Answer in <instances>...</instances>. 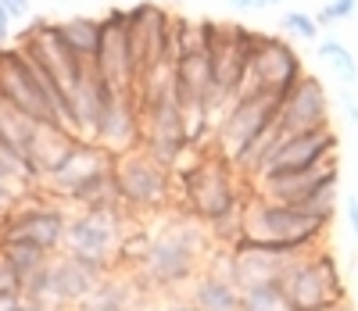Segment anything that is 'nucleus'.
Returning a JSON list of instances; mask_svg holds the SVG:
<instances>
[{
    "label": "nucleus",
    "mask_w": 358,
    "mask_h": 311,
    "mask_svg": "<svg viewBox=\"0 0 358 311\" xmlns=\"http://www.w3.org/2000/svg\"><path fill=\"white\" fill-rule=\"evenodd\" d=\"M208 251H212V236L208 226L194 222L187 211H179L169 226H162L151 240V251L143 258V268L136 272L147 290L158 294H176L190 287L194 279L208 265Z\"/></svg>",
    "instance_id": "f257e3e1"
},
{
    "label": "nucleus",
    "mask_w": 358,
    "mask_h": 311,
    "mask_svg": "<svg viewBox=\"0 0 358 311\" xmlns=\"http://www.w3.org/2000/svg\"><path fill=\"white\" fill-rule=\"evenodd\" d=\"M330 219H322L305 208H287L265 197H251L244 208V236L262 243L265 251L283 254V258H301L308 251H319L326 233H330Z\"/></svg>",
    "instance_id": "f03ea898"
},
{
    "label": "nucleus",
    "mask_w": 358,
    "mask_h": 311,
    "mask_svg": "<svg viewBox=\"0 0 358 311\" xmlns=\"http://www.w3.org/2000/svg\"><path fill=\"white\" fill-rule=\"evenodd\" d=\"M280 122V101L265 97V93H244L236 97L215 129V154L226 158L233 168H241L248 161V154L255 150V143Z\"/></svg>",
    "instance_id": "7ed1b4c3"
},
{
    "label": "nucleus",
    "mask_w": 358,
    "mask_h": 311,
    "mask_svg": "<svg viewBox=\"0 0 358 311\" xmlns=\"http://www.w3.org/2000/svg\"><path fill=\"white\" fill-rule=\"evenodd\" d=\"M115 186H118L122 208L133 222L143 219V215L169 211V204H172V172L162 168L143 147H136L129 154H118Z\"/></svg>",
    "instance_id": "20e7f679"
},
{
    "label": "nucleus",
    "mask_w": 358,
    "mask_h": 311,
    "mask_svg": "<svg viewBox=\"0 0 358 311\" xmlns=\"http://www.w3.org/2000/svg\"><path fill=\"white\" fill-rule=\"evenodd\" d=\"M283 290L294 311H315L326 304H348V287L341 275V261L330 247H319L294 258L283 272Z\"/></svg>",
    "instance_id": "39448f33"
},
{
    "label": "nucleus",
    "mask_w": 358,
    "mask_h": 311,
    "mask_svg": "<svg viewBox=\"0 0 358 311\" xmlns=\"http://www.w3.org/2000/svg\"><path fill=\"white\" fill-rule=\"evenodd\" d=\"M133 219L126 211H72L65 233V254L90 261L104 272H118V247L126 240Z\"/></svg>",
    "instance_id": "423d86ee"
},
{
    "label": "nucleus",
    "mask_w": 358,
    "mask_h": 311,
    "mask_svg": "<svg viewBox=\"0 0 358 311\" xmlns=\"http://www.w3.org/2000/svg\"><path fill=\"white\" fill-rule=\"evenodd\" d=\"M337 182H341V165L326 161L319 168L308 172H290V175H276V179H258L255 194L265 201H276L287 208H305L315 211L322 219H337Z\"/></svg>",
    "instance_id": "0eeeda50"
},
{
    "label": "nucleus",
    "mask_w": 358,
    "mask_h": 311,
    "mask_svg": "<svg viewBox=\"0 0 358 311\" xmlns=\"http://www.w3.org/2000/svg\"><path fill=\"white\" fill-rule=\"evenodd\" d=\"M69 208L62 201H43V197H22L4 219H0V243L18 240L33 243L47 254L65 251V233H69Z\"/></svg>",
    "instance_id": "6e6552de"
},
{
    "label": "nucleus",
    "mask_w": 358,
    "mask_h": 311,
    "mask_svg": "<svg viewBox=\"0 0 358 311\" xmlns=\"http://www.w3.org/2000/svg\"><path fill=\"white\" fill-rule=\"evenodd\" d=\"M305 75H308L305 61H301V54L287 43V36L268 33V36H265V47H262V54H258V61H255V68H251L248 79H244L241 97H244V93H265V97L283 101Z\"/></svg>",
    "instance_id": "1a4fd4ad"
},
{
    "label": "nucleus",
    "mask_w": 358,
    "mask_h": 311,
    "mask_svg": "<svg viewBox=\"0 0 358 311\" xmlns=\"http://www.w3.org/2000/svg\"><path fill=\"white\" fill-rule=\"evenodd\" d=\"M341 154V140L330 129H312V133H287L280 150L273 154V161L265 165V172L258 179H276V175H290V172H308V168H319L326 161H337ZM255 179V182H258ZM251 182V186H255Z\"/></svg>",
    "instance_id": "9d476101"
},
{
    "label": "nucleus",
    "mask_w": 358,
    "mask_h": 311,
    "mask_svg": "<svg viewBox=\"0 0 358 311\" xmlns=\"http://www.w3.org/2000/svg\"><path fill=\"white\" fill-rule=\"evenodd\" d=\"M94 68L111 89L133 97L136 72H133L129 36H126V8H111L101 18V47H97V57H94Z\"/></svg>",
    "instance_id": "9b49d317"
},
{
    "label": "nucleus",
    "mask_w": 358,
    "mask_h": 311,
    "mask_svg": "<svg viewBox=\"0 0 358 311\" xmlns=\"http://www.w3.org/2000/svg\"><path fill=\"white\" fill-rule=\"evenodd\" d=\"M140 147L169 172L183 161V154L190 150V136H187V115L179 108V101H169L158 111L143 115V143Z\"/></svg>",
    "instance_id": "f8f14e48"
},
{
    "label": "nucleus",
    "mask_w": 358,
    "mask_h": 311,
    "mask_svg": "<svg viewBox=\"0 0 358 311\" xmlns=\"http://www.w3.org/2000/svg\"><path fill=\"white\" fill-rule=\"evenodd\" d=\"M115 161H118V154L104 150L101 143H94V140H76L72 150L62 158V165H57V168L43 179V190H50L54 197H62V204H65L72 190H79L86 179H94V175L115 168Z\"/></svg>",
    "instance_id": "ddd939ff"
},
{
    "label": "nucleus",
    "mask_w": 358,
    "mask_h": 311,
    "mask_svg": "<svg viewBox=\"0 0 358 311\" xmlns=\"http://www.w3.org/2000/svg\"><path fill=\"white\" fill-rule=\"evenodd\" d=\"M94 143H101L111 154H129L143 143V118H140V108H136V101L129 97V93L115 89L104 101Z\"/></svg>",
    "instance_id": "4468645a"
},
{
    "label": "nucleus",
    "mask_w": 358,
    "mask_h": 311,
    "mask_svg": "<svg viewBox=\"0 0 358 311\" xmlns=\"http://www.w3.org/2000/svg\"><path fill=\"white\" fill-rule=\"evenodd\" d=\"M111 272L90 265V261H79L72 254H54L50 261V301H54V311L62 308H83L86 297L94 294Z\"/></svg>",
    "instance_id": "2eb2a0df"
},
{
    "label": "nucleus",
    "mask_w": 358,
    "mask_h": 311,
    "mask_svg": "<svg viewBox=\"0 0 358 311\" xmlns=\"http://www.w3.org/2000/svg\"><path fill=\"white\" fill-rule=\"evenodd\" d=\"M280 126L283 133L330 129V97H326V86L315 75H305L280 101Z\"/></svg>",
    "instance_id": "dca6fc26"
},
{
    "label": "nucleus",
    "mask_w": 358,
    "mask_h": 311,
    "mask_svg": "<svg viewBox=\"0 0 358 311\" xmlns=\"http://www.w3.org/2000/svg\"><path fill=\"white\" fill-rule=\"evenodd\" d=\"M187 301L197 311H241V287L219 268H204L187 287Z\"/></svg>",
    "instance_id": "f3484780"
},
{
    "label": "nucleus",
    "mask_w": 358,
    "mask_h": 311,
    "mask_svg": "<svg viewBox=\"0 0 358 311\" xmlns=\"http://www.w3.org/2000/svg\"><path fill=\"white\" fill-rule=\"evenodd\" d=\"M136 304H140V275L136 272H111L86 297V304L76 311H133Z\"/></svg>",
    "instance_id": "a211bd4d"
},
{
    "label": "nucleus",
    "mask_w": 358,
    "mask_h": 311,
    "mask_svg": "<svg viewBox=\"0 0 358 311\" xmlns=\"http://www.w3.org/2000/svg\"><path fill=\"white\" fill-rule=\"evenodd\" d=\"M57 33H62V40L86 61L97 57V47H101V18H69V22H57Z\"/></svg>",
    "instance_id": "6ab92c4d"
},
{
    "label": "nucleus",
    "mask_w": 358,
    "mask_h": 311,
    "mask_svg": "<svg viewBox=\"0 0 358 311\" xmlns=\"http://www.w3.org/2000/svg\"><path fill=\"white\" fill-rule=\"evenodd\" d=\"M315 54H319V61L326 68H330L337 79H341V86L344 89H351L355 82H358V61H355V54L341 43V40H334V36H322L319 43H315Z\"/></svg>",
    "instance_id": "aec40b11"
},
{
    "label": "nucleus",
    "mask_w": 358,
    "mask_h": 311,
    "mask_svg": "<svg viewBox=\"0 0 358 311\" xmlns=\"http://www.w3.org/2000/svg\"><path fill=\"white\" fill-rule=\"evenodd\" d=\"M0 254L8 258V265H11L15 275L22 279V287H25V279H33V275H36L40 268H47L50 258H54V254L40 251V247H33V243H18V240L0 243Z\"/></svg>",
    "instance_id": "412c9836"
},
{
    "label": "nucleus",
    "mask_w": 358,
    "mask_h": 311,
    "mask_svg": "<svg viewBox=\"0 0 358 311\" xmlns=\"http://www.w3.org/2000/svg\"><path fill=\"white\" fill-rule=\"evenodd\" d=\"M241 311H294L283 283H262L241 290Z\"/></svg>",
    "instance_id": "4be33fe9"
},
{
    "label": "nucleus",
    "mask_w": 358,
    "mask_h": 311,
    "mask_svg": "<svg viewBox=\"0 0 358 311\" xmlns=\"http://www.w3.org/2000/svg\"><path fill=\"white\" fill-rule=\"evenodd\" d=\"M280 29H283V36H290V40H305V43H319L322 40V29H319L315 15H308V11H287Z\"/></svg>",
    "instance_id": "5701e85b"
},
{
    "label": "nucleus",
    "mask_w": 358,
    "mask_h": 311,
    "mask_svg": "<svg viewBox=\"0 0 358 311\" xmlns=\"http://www.w3.org/2000/svg\"><path fill=\"white\" fill-rule=\"evenodd\" d=\"M355 11H358V0H330V4H322L315 11V22H319V29H330V25L351 18Z\"/></svg>",
    "instance_id": "b1692460"
},
{
    "label": "nucleus",
    "mask_w": 358,
    "mask_h": 311,
    "mask_svg": "<svg viewBox=\"0 0 358 311\" xmlns=\"http://www.w3.org/2000/svg\"><path fill=\"white\" fill-rule=\"evenodd\" d=\"M0 179H4V182H22V161L15 158L8 147H0Z\"/></svg>",
    "instance_id": "393cba45"
},
{
    "label": "nucleus",
    "mask_w": 358,
    "mask_h": 311,
    "mask_svg": "<svg viewBox=\"0 0 358 311\" xmlns=\"http://www.w3.org/2000/svg\"><path fill=\"white\" fill-rule=\"evenodd\" d=\"M0 294H22V279L15 275L4 254H0Z\"/></svg>",
    "instance_id": "a878e982"
},
{
    "label": "nucleus",
    "mask_w": 358,
    "mask_h": 311,
    "mask_svg": "<svg viewBox=\"0 0 358 311\" xmlns=\"http://www.w3.org/2000/svg\"><path fill=\"white\" fill-rule=\"evenodd\" d=\"M344 215H348V226H351V236L358 240V194H351L344 201Z\"/></svg>",
    "instance_id": "bb28decb"
},
{
    "label": "nucleus",
    "mask_w": 358,
    "mask_h": 311,
    "mask_svg": "<svg viewBox=\"0 0 358 311\" xmlns=\"http://www.w3.org/2000/svg\"><path fill=\"white\" fill-rule=\"evenodd\" d=\"M341 104H344V115L351 126H358V101H355V93L351 89H341Z\"/></svg>",
    "instance_id": "cd10ccee"
},
{
    "label": "nucleus",
    "mask_w": 358,
    "mask_h": 311,
    "mask_svg": "<svg viewBox=\"0 0 358 311\" xmlns=\"http://www.w3.org/2000/svg\"><path fill=\"white\" fill-rule=\"evenodd\" d=\"M0 8H4L11 18H22V15H29V0H0Z\"/></svg>",
    "instance_id": "c85d7f7f"
},
{
    "label": "nucleus",
    "mask_w": 358,
    "mask_h": 311,
    "mask_svg": "<svg viewBox=\"0 0 358 311\" xmlns=\"http://www.w3.org/2000/svg\"><path fill=\"white\" fill-rule=\"evenodd\" d=\"M25 297L22 294H0V311H22Z\"/></svg>",
    "instance_id": "c756f323"
},
{
    "label": "nucleus",
    "mask_w": 358,
    "mask_h": 311,
    "mask_svg": "<svg viewBox=\"0 0 358 311\" xmlns=\"http://www.w3.org/2000/svg\"><path fill=\"white\" fill-rule=\"evenodd\" d=\"M158 311H197V308H194L187 297H172V301H165Z\"/></svg>",
    "instance_id": "7c9ffc66"
},
{
    "label": "nucleus",
    "mask_w": 358,
    "mask_h": 311,
    "mask_svg": "<svg viewBox=\"0 0 358 311\" xmlns=\"http://www.w3.org/2000/svg\"><path fill=\"white\" fill-rule=\"evenodd\" d=\"M11 22H15V18H11L4 8H0V47H4V40L11 36Z\"/></svg>",
    "instance_id": "2f4dec72"
},
{
    "label": "nucleus",
    "mask_w": 358,
    "mask_h": 311,
    "mask_svg": "<svg viewBox=\"0 0 358 311\" xmlns=\"http://www.w3.org/2000/svg\"><path fill=\"white\" fill-rule=\"evenodd\" d=\"M226 4H229L233 11H241V15H244V11H258V0H226Z\"/></svg>",
    "instance_id": "473e14b6"
},
{
    "label": "nucleus",
    "mask_w": 358,
    "mask_h": 311,
    "mask_svg": "<svg viewBox=\"0 0 358 311\" xmlns=\"http://www.w3.org/2000/svg\"><path fill=\"white\" fill-rule=\"evenodd\" d=\"M315 311H351L348 304H326V308H315Z\"/></svg>",
    "instance_id": "72a5a7b5"
},
{
    "label": "nucleus",
    "mask_w": 358,
    "mask_h": 311,
    "mask_svg": "<svg viewBox=\"0 0 358 311\" xmlns=\"http://www.w3.org/2000/svg\"><path fill=\"white\" fill-rule=\"evenodd\" d=\"M276 4H280V0H258V11L262 8H276Z\"/></svg>",
    "instance_id": "f704fd0d"
},
{
    "label": "nucleus",
    "mask_w": 358,
    "mask_h": 311,
    "mask_svg": "<svg viewBox=\"0 0 358 311\" xmlns=\"http://www.w3.org/2000/svg\"><path fill=\"white\" fill-rule=\"evenodd\" d=\"M22 311H50V308H36V304H25Z\"/></svg>",
    "instance_id": "c9c22d12"
},
{
    "label": "nucleus",
    "mask_w": 358,
    "mask_h": 311,
    "mask_svg": "<svg viewBox=\"0 0 358 311\" xmlns=\"http://www.w3.org/2000/svg\"><path fill=\"white\" fill-rule=\"evenodd\" d=\"M0 108H4V101H0Z\"/></svg>",
    "instance_id": "e433bc0d"
}]
</instances>
